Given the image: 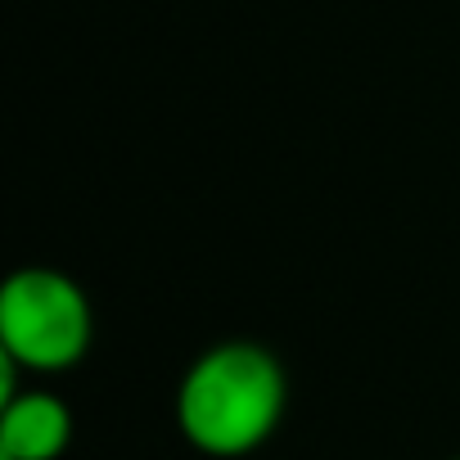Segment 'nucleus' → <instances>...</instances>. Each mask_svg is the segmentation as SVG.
<instances>
[{
    "instance_id": "1",
    "label": "nucleus",
    "mask_w": 460,
    "mask_h": 460,
    "mask_svg": "<svg viewBox=\"0 0 460 460\" xmlns=\"http://www.w3.org/2000/svg\"><path fill=\"white\" fill-rule=\"evenodd\" d=\"M289 402L280 361L258 343H217L181 379L176 420L190 447L217 460H235L262 447Z\"/></svg>"
},
{
    "instance_id": "3",
    "label": "nucleus",
    "mask_w": 460,
    "mask_h": 460,
    "mask_svg": "<svg viewBox=\"0 0 460 460\" xmlns=\"http://www.w3.org/2000/svg\"><path fill=\"white\" fill-rule=\"evenodd\" d=\"M73 438V411L55 393H10L0 411V460H59Z\"/></svg>"
},
{
    "instance_id": "2",
    "label": "nucleus",
    "mask_w": 460,
    "mask_h": 460,
    "mask_svg": "<svg viewBox=\"0 0 460 460\" xmlns=\"http://www.w3.org/2000/svg\"><path fill=\"white\" fill-rule=\"evenodd\" d=\"M91 303L73 276L50 267H23L0 294V348L14 366L55 375L86 357Z\"/></svg>"
},
{
    "instance_id": "4",
    "label": "nucleus",
    "mask_w": 460,
    "mask_h": 460,
    "mask_svg": "<svg viewBox=\"0 0 460 460\" xmlns=\"http://www.w3.org/2000/svg\"><path fill=\"white\" fill-rule=\"evenodd\" d=\"M456 460H460V456H456Z\"/></svg>"
}]
</instances>
